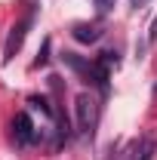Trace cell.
Segmentation results:
<instances>
[{
	"label": "cell",
	"instance_id": "obj_9",
	"mask_svg": "<svg viewBox=\"0 0 157 160\" xmlns=\"http://www.w3.org/2000/svg\"><path fill=\"white\" fill-rule=\"evenodd\" d=\"M49 49H53V40L46 37V40H43V46H40V52H37V59H34V68H40V65L49 62Z\"/></svg>",
	"mask_w": 157,
	"mask_h": 160
},
{
	"label": "cell",
	"instance_id": "obj_1",
	"mask_svg": "<svg viewBox=\"0 0 157 160\" xmlns=\"http://www.w3.org/2000/svg\"><path fill=\"white\" fill-rule=\"evenodd\" d=\"M62 62H65L71 71H77L83 83L96 86L102 96L108 92V77H111V71H108L99 59H83V56H77V52H62Z\"/></svg>",
	"mask_w": 157,
	"mask_h": 160
},
{
	"label": "cell",
	"instance_id": "obj_4",
	"mask_svg": "<svg viewBox=\"0 0 157 160\" xmlns=\"http://www.w3.org/2000/svg\"><path fill=\"white\" fill-rule=\"evenodd\" d=\"M13 136H16V145H19V148H28V145H34V142H37L34 120L28 117L25 111H19V114H16V120H13Z\"/></svg>",
	"mask_w": 157,
	"mask_h": 160
},
{
	"label": "cell",
	"instance_id": "obj_11",
	"mask_svg": "<svg viewBox=\"0 0 157 160\" xmlns=\"http://www.w3.org/2000/svg\"><path fill=\"white\" fill-rule=\"evenodd\" d=\"M148 40H151V43H157V19H154V25H151V34H148Z\"/></svg>",
	"mask_w": 157,
	"mask_h": 160
},
{
	"label": "cell",
	"instance_id": "obj_10",
	"mask_svg": "<svg viewBox=\"0 0 157 160\" xmlns=\"http://www.w3.org/2000/svg\"><path fill=\"white\" fill-rule=\"evenodd\" d=\"M114 3H117V0H93V6H96V12H99V16L111 12V9H114Z\"/></svg>",
	"mask_w": 157,
	"mask_h": 160
},
{
	"label": "cell",
	"instance_id": "obj_8",
	"mask_svg": "<svg viewBox=\"0 0 157 160\" xmlns=\"http://www.w3.org/2000/svg\"><path fill=\"white\" fill-rule=\"evenodd\" d=\"M99 62L111 71V68H117V65H120V52H117V49H105V52H99Z\"/></svg>",
	"mask_w": 157,
	"mask_h": 160
},
{
	"label": "cell",
	"instance_id": "obj_3",
	"mask_svg": "<svg viewBox=\"0 0 157 160\" xmlns=\"http://www.w3.org/2000/svg\"><path fill=\"white\" fill-rule=\"evenodd\" d=\"M74 108H77V132L80 136H93L96 123H99V102L89 92H80L74 99Z\"/></svg>",
	"mask_w": 157,
	"mask_h": 160
},
{
	"label": "cell",
	"instance_id": "obj_5",
	"mask_svg": "<svg viewBox=\"0 0 157 160\" xmlns=\"http://www.w3.org/2000/svg\"><path fill=\"white\" fill-rule=\"evenodd\" d=\"M102 34H105V28L99 22H77L71 28V37L77 43H96V40H102Z\"/></svg>",
	"mask_w": 157,
	"mask_h": 160
},
{
	"label": "cell",
	"instance_id": "obj_2",
	"mask_svg": "<svg viewBox=\"0 0 157 160\" xmlns=\"http://www.w3.org/2000/svg\"><path fill=\"white\" fill-rule=\"evenodd\" d=\"M34 12H37V6L28 3V12L9 28V37H6V46H3V62H6V65L16 59V52L22 49V43H25V37H28V28L34 25Z\"/></svg>",
	"mask_w": 157,
	"mask_h": 160
},
{
	"label": "cell",
	"instance_id": "obj_6",
	"mask_svg": "<svg viewBox=\"0 0 157 160\" xmlns=\"http://www.w3.org/2000/svg\"><path fill=\"white\" fill-rule=\"evenodd\" d=\"M154 148H157L154 139H142L136 148L126 154V160H151V157H154Z\"/></svg>",
	"mask_w": 157,
	"mask_h": 160
},
{
	"label": "cell",
	"instance_id": "obj_12",
	"mask_svg": "<svg viewBox=\"0 0 157 160\" xmlns=\"http://www.w3.org/2000/svg\"><path fill=\"white\" fill-rule=\"evenodd\" d=\"M145 3H148V0H133V6H136V9H139V6H145Z\"/></svg>",
	"mask_w": 157,
	"mask_h": 160
},
{
	"label": "cell",
	"instance_id": "obj_7",
	"mask_svg": "<svg viewBox=\"0 0 157 160\" xmlns=\"http://www.w3.org/2000/svg\"><path fill=\"white\" fill-rule=\"evenodd\" d=\"M28 105H34V108H37V111H43L46 117H56V108L46 102V96H31V99H28Z\"/></svg>",
	"mask_w": 157,
	"mask_h": 160
}]
</instances>
